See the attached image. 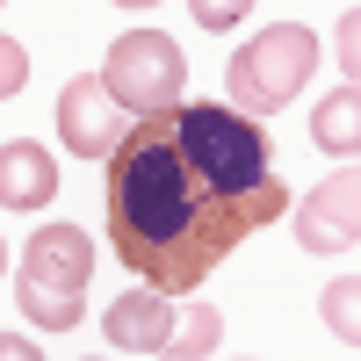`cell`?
<instances>
[{"instance_id": "cell-11", "label": "cell", "mask_w": 361, "mask_h": 361, "mask_svg": "<svg viewBox=\"0 0 361 361\" xmlns=\"http://www.w3.org/2000/svg\"><path fill=\"white\" fill-rule=\"evenodd\" d=\"M217 340H224V311L217 304H188L173 318V347L180 354H217Z\"/></svg>"}, {"instance_id": "cell-14", "label": "cell", "mask_w": 361, "mask_h": 361, "mask_svg": "<svg viewBox=\"0 0 361 361\" xmlns=\"http://www.w3.org/2000/svg\"><path fill=\"white\" fill-rule=\"evenodd\" d=\"M29 87V51L15 37H0V94H22Z\"/></svg>"}, {"instance_id": "cell-2", "label": "cell", "mask_w": 361, "mask_h": 361, "mask_svg": "<svg viewBox=\"0 0 361 361\" xmlns=\"http://www.w3.org/2000/svg\"><path fill=\"white\" fill-rule=\"evenodd\" d=\"M87 275H94V246L80 224H37L22 238L15 260V304L37 333H73L87 311Z\"/></svg>"}, {"instance_id": "cell-5", "label": "cell", "mask_w": 361, "mask_h": 361, "mask_svg": "<svg viewBox=\"0 0 361 361\" xmlns=\"http://www.w3.org/2000/svg\"><path fill=\"white\" fill-rule=\"evenodd\" d=\"M109 94L123 102L130 116H173L180 109V87H188V58L166 29H123V37L109 44Z\"/></svg>"}, {"instance_id": "cell-7", "label": "cell", "mask_w": 361, "mask_h": 361, "mask_svg": "<svg viewBox=\"0 0 361 361\" xmlns=\"http://www.w3.org/2000/svg\"><path fill=\"white\" fill-rule=\"evenodd\" d=\"M296 238L311 253H347L361 238V180L354 173H325L318 188L296 202Z\"/></svg>"}, {"instance_id": "cell-6", "label": "cell", "mask_w": 361, "mask_h": 361, "mask_svg": "<svg viewBox=\"0 0 361 361\" xmlns=\"http://www.w3.org/2000/svg\"><path fill=\"white\" fill-rule=\"evenodd\" d=\"M123 116L130 109L109 94L102 73H80V80H66V94H58V137H66L73 159H116V145L130 137Z\"/></svg>"}, {"instance_id": "cell-8", "label": "cell", "mask_w": 361, "mask_h": 361, "mask_svg": "<svg viewBox=\"0 0 361 361\" xmlns=\"http://www.w3.org/2000/svg\"><path fill=\"white\" fill-rule=\"evenodd\" d=\"M109 347H123V354H166L173 347V304H166V289H130V296H116L109 304Z\"/></svg>"}, {"instance_id": "cell-10", "label": "cell", "mask_w": 361, "mask_h": 361, "mask_svg": "<svg viewBox=\"0 0 361 361\" xmlns=\"http://www.w3.org/2000/svg\"><path fill=\"white\" fill-rule=\"evenodd\" d=\"M311 137L325 145V152H354L361 145V87H333V94L318 102V116H311Z\"/></svg>"}, {"instance_id": "cell-15", "label": "cell", "mask_w": 361, "mask_h": 361, "mask_svg": "<svg viewBox=\"0 0 361 361\" xmlns=\"http://www.w3.org/2000/svg\"><path fill=\"white\" fill-rule=\"evenodd\" d=\"M195 22H202V29H238V22H246V0H202Z\"/></svg>"}, {"instance_id": "cell-12", "label": "cell", "mask_w": 361, "mask_h": 361, "mask_svg": "<svg viewBox=\"0 0 361 361\" xmlns=\"http://www.w3.org/2000/svg\"><path fill=\"white\" fill-rule=\"evenodd\" d=\"M325 325H333V340H361V289H354V275H340V282H325Z\"/></svg>"}, {"instance_id": "cell-9", "label": "cell", "mask_w": 361, "mask_h": 361, "mask_svg": "<svg viewBox=\"0 0 361 361\" xmlns=\"http://www.w3.org/2000/svg\"><path fill=\"white\" fill-rule=\"evenodd\" d=\"M0 195H8V209H44L51 195H58V166H51V152L44 145H8L0 152Z\"/></svg>"}, {"instance_id": "cell-4", "label": "cell", "mask_w": 361, "mask_h": 361, "mask_svg": "<svg viewBox=\"0 0 361 361\" xmlns=\"http://www.w3.org/2000/svg\"><path fill=\"white\" fill-rule=\"evenodd\" d=\"M325 66L318 58V37L304 22H275V29H260L253 44H238V58H231V109L238 116H275V109H289L296 94L311 87V73Z\"/></svg>"}, {"instance_id": "cell-1", "label": "cell", "mask_w": 361, "mask_h": 361, "mask_svg": "<svg viewBox=\"0 0 361 361\" xmlns=\"http://www.w3.org/2000/svg\"><path fill=\"white\" fill-rule=\"evenodd\" d=\"M289 209V188L267 180L260 195H224L188 152L166 116L130 123V137L109 159V238L123 267H137L152 289L188 296L217 267L238 238H253L260 224H275Z\"/></svg>"}, {"instance_id": "cell-3", "label": "cell", "mask_w": 361, "mask_h": 361, "mask_svg": "<svg viewBox=\"0 0 361 361\" xmlns=\"http://www.w3.org/2000/svg\"><path fill=\"white\" fill-rule=\"evenodd\" d=\"M166 123L180 137V152L217 180L224 195H260L267 180H275L267 173V137H260L253 116H238L224 102H188V109H173Z\"/></svg>"}, {"instance_id": "cell-13", "label": "cell", "mask_w": 361, "mask_h": 361, "mask_svg": "<svg viewBox=\"0 0 361 361\" xmlns=\"http://www.w3.org/2000/svg\"><path fill=\"white\" fill-rule=\"evenodd\" d=\"M333 58H340V73H347V87H354V80H361V15H354V8L333 22Z\"/></svg>"}]
</instances>
